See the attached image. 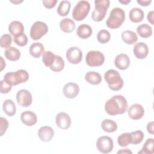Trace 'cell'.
I'll use <instances>...</instances> for the list:
<instances>
[{"mask_svg": "<svg viewBox=\"0 0 154 154\" xmlns=\"http://www.w3.org/2000/svg\"><path fill=\"white\" fill-rule=\"evenodd\" d=\"M128 102L122 95H116L108 99L105 104V110L110 116L124 114L128 109Z\"/></svg>", "mask_w": 154, "mask_h": 154, "instance_id": "cell-1", "label": "cell"}, {"mask_svg": "<svg viewBox=\"0 0 154 154\" xmlns=\"http://www.w3.org/2000/svg\"><path fill=\"white\" fill-rule=\"evenodd\" d=\"M125 17L124 10L119 7H115L111 11L106 24L111 29H117L123 24Z\"/></svg>", "mask_w": 154, "mask_h": 154, "instance_id": "cell-2", "label": "cell"}, {"mask_svg": "<svg viewBox=\"0 0 154 154\" xmlns=\"http://www.w3.org/2000/svg\"><path fill=\"white\" fill-rule=\"evenodd\" d=\"M104 79L107 82L109 89L112 91H118L123 86V80L119 73L114 69L107 70L104 74Z\"/></svg>", "mask_w": 154, "mask_h": 154, "instance_id": "cell-3", "label": "cell"}, {"mask_svg": "<svg viewBox=\"0 0 154 154\" xmlns=\"http://www.w3.org/2000/svg\"><path fill=\"white\" fill-rule=\"evenodd\" d=\"M29 79L28 72L23 69H20L16 72L7 73L4 76V80L11 85H17L25 82Z\"/></svg>", "mask_w": 154, "mask_h": 154, "instance_id": "cell-4", "label": "cell"}, {"mask_svg": "<svg viewBox=\"0 0 154 154\" xmlns=\"http://www.w3.org/2000/svg\"><path fill=\"white\" fill-rule=\"evenodd\" d=\"M109 0H96L94 9L91 14V18L95 22H100L103 19L109 6Z\"/></svg>", "mask_w": 154, "mask_h": 154, "instance_id": "cell-5", "label": "cell"}, {"mask_svg": "<svg viewBox=\"0 0 154 154\" xmlns=\"http://www.w3.org/2000/svg\"><path fill=\"white\" fill-rule=\"evenodd\" d=\"M90 10V4L87 1H80L74 7L72 17L76 21L84 20L88 15Z\"/></svg>", "mask_w": 154, "mask_h": 154, "instance_id": "cell-6", "label": "cell"}, {"mask_svg": "<svg viewBox=\"0 0 154 154\" xmlns=\"http://www.w3.org/2000/svg\"><path fill=\"white\" fill-rule=\"evenodd\" d=\"M48 31V27L45 22L37 21L34 22L31 27L29 35L34 40L40 39Z\"/></svg>", "mask_w": 154, "mask_h": 154, "instance_id": "cell-7", "label": "cell"}, {"mask_svg": "<svg viewBox=\"0 0 154 154\" xmlns=\"http://www.w3.org/2000/svg\"><path fill=\"white\" fill-rule=\"evenodd\" d=\"M85 61L90 67L100 66L105 61V56L99 51H90L86 55Z\"/></svg>", "mask_w": 154, "mask_h": 154, "instance_id": "cell-8", "label": "cell"}, {"mask_svg": "<svg viewBox=\"0 0 154 154\" xmlns=\"http://www.w3.org/2000/svg\"><path fill=\"white\" fill-rule=\"evenodd\" d=\"M113 141L109 137L102 136L97 140L96 147L97 150L101 153H110L113 149Z\"/></svg>", "mask_w": 154, "mask_h": 154, "instance_id": "cell-9", "label": "cell"}, {"mask_svg": "<svg viewBox=\"0 0 154 154\" xmlns=\"http://www.w3.org/2000/svg\"><path fill=\"white\" fill-rule=\"evenodd\" d=\"M66 57L70 63L76 64L81 61L82 58V52L78 47L73 46L67 49Z\"/></svg>", "mask_w": 154, "mask_h": 154, "instance_id": "cell-10", "label": "cell"}, {"mask_svg": "<svg viewBox=\"0 0 154 154\" xmlns=\"http://www.w3.org/2000/svg\"><path fill=\"white\" fill-rule=\"evenodd\" d=\"M16 100L20 106L28 107L32 103V95L28 90L22 89L17 91L16 94Z\"/></svg>", "mask_w": 154, "mask_h": 154, "instance_id": "cell-11", "label": "cell"}, {"mask_svg": "<svg viewBox=\"0 0 154 154\" xmlns=\"http://www.w3.org/2000/svg\"><path fill=\"white\" fill-rule=\"evenodd\" d=\"M57 126L62 129H67L71 125V119L69 115L64 112H61L57 114L55 117Z\"/></svg>", "mask_w": 154, "mask_h": 154, "instance_id": "cell-12", "label": "cell"}, {"mask_svg": "<svg viewBox=\"0 0 154 154\" xmlns=\"http://www.w3.org/2000/svg\"><path fill=\"white\" fill-rule=\"evenodd\" d=\"M129 117L132 120H139L141 119L144 114L143 106L139 103L132 104L128 110Z\"/></svg>", "mask_w": 154, "mask_h": 154, "instance_id": "cell-13", "label": "cell"}, {"mask_svg": "<svg viewBox=\"0 0 154 154\" xmlns=\"http://www.w3.org/2000/svg\"><path fill=\"white\" fill-rule=\"evenodd\" d=\"M63 94L67 98H75L79 94V88L75 82H68L64 85L63 89Z\"/></svg>", "mask_w": 154, "mask_h": 154, "instance_id": "cell-14", "label": "cell"}, {"mask_svg": "<svg viewBox=\"0 0 154 154\" xmlns=\"http://www.w3.org/2000/svg\"><path fill=\"white\" fill-rule=\"evenodd\" d=\"M133 52L138 59H144L147 56L149 53L148 46L143 42H138L134 45Z\"/></svg>", "mask_w": 154, "mask_h": 154, "instance_id": "cell-15", "label": "cell"}, {"mask_svg": "<svg viewBox=\"0 0 154 154\" xmlns=\"http://www.w3.org/2000/svg\"><path fill=\"white\" fill-rule=\"evenodd\" d=\"M129 57L125 54L117 55L114 60V64L117 68L120 70H126L130 66Z\"/></svg>", "mask_w": 154, "mask_h": 154, "instance_id": "cell-16", "label": "cell"}, {"mask_svg": "<svg viewBox=\"0 0 154 154\" xmlns=\"http://www.w3.org/2000/svg\"><path fill=\"white\" fill-rule=\"evenodd\" d=\"M54 135V131L50 126H42L38 131V136L40 140L44 142L50 141L53 138Z\"/></svg>", "mask_w": 154, "mask_h": 154, "instance_id": "cell-17", "label": "cell"}, {"mask_svg": "<svg viewBox=\"0 0 154 154\" xmlns=\"http://www.w3.org/2000/svg\"><path fill=\"white\" fill-rule=\"evenodd\" d=\"M20 120L26 126H32L37 123V117L34 112L29 111H25L22 112L20 115Z\"/></svg>", "mask_w": 154, "mask_h": 154, "instance_id": "cell-18", "label": "cell"}, {"mask_svg": "<svg viewBox=\"0 0 154 154\" xmlns=\"http://www.w3.org/2000/svg\"><path fill=\"white\" fill-rule=\"evenodd\" d=\"M8 31L13 36H17L23 33L24 26L22 22L18 20H14L8 25Z\"/></svg>", "mask_w": 154, "mask_h": 154, "instance_id": "cell-19", "label": "cell"}, {"mask_svg": "<svg viewBox=\"0 0 154 154\" xmlns=\"http://www.w3.org/2000/svg\"><path fill=\"white\" fill-rule=\"evenodd\" d=\"M144 17L143 11L138 7L132 8L129 13V19L134 23H138L141 22Z\"/></svg>", "mask_w": 154, "mask_h": 154, "instance_id": "cell-20", "label": "cell"}, {"mask_svg": "<svg viewBox=\"0 0 154 154\" xmlns=\"http://www.w3.org/2000/svg\"><path fill=\"white\" fill-rule=\"evenodd\" d=\"M92 32V28L90 25L87 24H81L77 28L76 34L82 39H87L91 36Z\"/></svg>", "mask_w": 154, "mask_h": 154, "instance_id": "cell-21", "label": "cell"}, {"mask_svg": "<svg viewBox=\"0 0 154 154\" xmlns=\"http://www.w3.org/2000/svg\"><path fill=\"white\" fill-rule=\"evenodd\" d=\"M60 28L61 30L66 33H70L75 29L74 21L70 18H64L60 21Z\"/></svg>", "mask_w": 154, "mask_h": 154, "instance_id": "cell-22", "label": "cell"}, {"mask_svg": "<svg viewBox=\"0 0 154 154\" xmlns=\"http://www.w3.org/2000/svg\"><path fill=\"white\" fill-rule=\"evenodd\" d=\"M121 37L123 41L128 45H133L138 40L137 34L130 30H126L123 31Z\"/></svg>", "mask_w": 154, "mask_h": 154, "instance_id": "cell-23", "label": "cell"}, {"mask_svg": "<svg viewBox=\"0 0 154 154\" xmlns=\"http://www.w3.org/2000/svg\"><path fill=\"white\" fill-rule=\"evenodd\" d=\"M85 81L92 85H98L102 81V76L100 73L94 72L89 71L87 72L85 75Z\"/></svg>", "mask_w": 154, "mask_h": 154, "instance_id": "cell-24", "label": "cell"}, {"mask_svg": "<svg viewBox=\"0 0 154 154\" xmlns=\"http://www.w3.org/2000/svg\"><path fill=\"white\" fill-rule=\"evenodd\" d=\"M5 58L12 61L18 60L20 57V52L19 50L13 46H10L6 49L4 53Z\"/></svg>", "mask_w": 154, "mask_h": 154, "instance_id": "cell-25", "label": "cell"}, {"mask_svg": "<svg viewBox=\"0 0 154 154\" xmlns=\"http://www.w3.org/2000/svg\"><path fill=\"white\" fill-rule=\"evenodd\" d=\"M45 50L44 46L39 42L33 43L29 47V54L34 58H39L43 53Z\"/></svg>", "mask_w": 154, "mask_h": 154, "instance_id": "cell-26", "label": "cell"}, {"mask_svg": "<svg viewBox=\"0 0 154 154\" xmlns=\"http://www.w3.org/2000/svg\"><path fill=\"white\" fill-rule=\"evenodd\" d=\"M2 109L4 112L10 117L13 116L16 112L15 103L11 99H7L3 102Z\"/></svg>", "mask_w": 154, "mask_h": 154, "instance_id": "cell-27", "label": "cell"}, {"mask_svg": "<svg viewBox=\"0 0 154 154\" xmlns=\"http://www.w3.org/2000/svg\"><path fill=\"white\" fill-rule=\"evenodd\" d=\"M101 127L103 131L108 133L114 132L117 129L116 122L110 119L103 120L101 123Z\"/></svg>", "mask_w": 154, "mask_h": 154, "instance_id": "cell-28", "label": "cell"}, {"mask_svg": "<svg viewBox=\"0 0 154 154\" xmlns=\"http://www.w3.org/2000/svg\"><path fill=\"white\" fill-rule=\"evenodd\" d=\"M137 32L143 38H148L152 35V28L146 23L140 25L137 28Z\"/></svg>", "mask_w": 154, "mask_h": 154, "instance_id": "cell-29", "label": "cell"}, {"mask_svg": "<svg viewBox=\"0 0 154 154\" xmlns=\"http://www.w3.org/2000/svg\"><path fill=\"white\" fill-rule=\"evenodd\" d=\"M71 4L70 2L68 1H62L60 2L57 11L58 14L61 16H66L68 15L70 11Z\"/></svg>", "mask_w": 154, "mask_h": 154, "instance_id": "cell-30", "label": "cell"}, {"mask_svg": "<svg viewBox=\"0 0 154 154\" xmlns=\"http://www.w3.org/2000/svg\"><path fill=\"white\" fill-rule=\"evenodd\" d=\"M55 55L51 51H44L42 54V61L45 66L50 67L55 60Z\"/></svg>", "mask_w": 154, "mask_h": 154, "instance_id": "cell-31", "label": "cell"}, {"mask_svg": "<svg viewBox=\"0 0 154 154\" xmlns=\"http://www.w3.org/2000/svg\"><path fill=\"white\" fill-rule=\"evenodd\" d=\"M154 144H153V138H148L144 143L142 149L138 152V153L144 154H152L154 152Z\"/></svg>", "mask_w": 154, "mask_h": 154, "instance_id": "cell-32", "label": "cell"}, {"mask_svg": "<svg viewBox=\"0 0 154 154\" xmlns=\"http://www.w3.org/2000/svg\"><path fill=\"white\" fill-rule=\"evenodd\" d=\"M132 142L131 133H123L118 137L117 143L121 147H126Z\"/></svg>", "mask_w": 154, "mask_h": 154, "instance_id": "cell-33", "label": "cell"}, {"mask_svg": "<svg viewBox=\"0 0 154 154\" xmlns=\"http://www.w3.org/2000/svg\"><path fill=\"white\" fill-rule=\"evenodd\" d=\"M64 67V61L60 55H55V60L53 64L49 67L51 70L55 72L61 71Z\"/></svg>", "mask_w": 154, "mask_h": 154, "instance_id": "cell-34", "label": "cell"}, {"mask_svg": "<svg viewBox=\"0 0 154 154\" xmlns=\"http://www.w3.org/2000/svg\"><path fill=\"white\" fill-rule=\"evenodd\" d=\"M111 38V34L108 30L101 29L97 34V39L98 42L102 44L106 43Z\"/></svg>", "mask_w": 154, "mask_h": 154, "instance_id": "cell-35", "label": "cell"}, {"mask_svg": "<svg viewBox=\"0 0 154 154\" xmlns=\"http://www.w3.org/2000/svg\"><path fill=\"white\" fill-rule=\"evenodd\" d=\"M132 136L131 143L134 145H137L142 142L144 138V134L141 131H136L131 132Z\"/></svg>", "mask_w": 154, "mask_h": 154, "instance_id": "cell-36", "label": "cell"}, {"mask_svg": "<svg viewBox=\"0 0 154 154\" xmlns=\"http://www.w3.org/2000/svg\"><path fill=\"white\" fill-rule=\"evenodd\" d=\"M12 42V37L8 34H3L0 40V45L2 48H8L10 47Z\"/></svg>", "mask_w": 154, "mask_h": 154, "instance_id": "cell-37", "label": "cell"}, {"mask_svg": "<svg viewBox=\"0 0 154 154\" xmlns=\"http://www.w3.org/2000/svg\"><path fill=\"white\" fill-rule=\"evenodd\" d=\"M13 40L14 42L19 46H24L28 43V37L24 33L17 36H14Z\"/></svg>", "mask_w": 154, "mask_h": 154, "instance_id": "cell-38", "label": "cell"}, {"mask_svg": "<svg viewBox=\"0 0 154 154\" xmlns=\"http://www.w3.org/2000/svg\"><path fill=\"white\" fill-rule=\"evenodd\" d=\"M12 88V85L7 83L4 79L0 81V92L2 94L8 93L11 91Z\"/></svg>", "mask_w": 154, "mask_h": 154, "instance_id": "cell-39", "label": "cell"}, {"mask_svg": "<svg viewBox=\"0 0 154 154\" xmlns=\"http://www.w3.org/2000/svg\"><path fill=\"white\" fill-rule=\"evenodd\" d=\"M0 123H1V136H2L5 134V132H6L8 127V122L6 119L1 117L0 118Z\"/></svg>", "mask_w": 154, "mask_h": 154, "instance_id": "cell-40", "label": "cell"}, {"mask_svg": "<svg viewBox=\"0 0 154 154\" xmlns=\"http://www.w3.org/2000/svg\"><path fill=\"white\" fill-rule=\"evenodd\" d=\"M43 5L47 8H52L54 7L57 2V0H44L42 1Z\"/></svg>", "mask_w": 154, "mask_h": 154, "instance_id": "cell-41", "label": "cell"}, {"mask_svg": "<svg viewBox=\"0 0 154 154\" xmlns=\"http://www.w3.org/2000/svg\"><path fill=\"white\" fill-rule=\"evenodd\" d=\"M137 3L143 7H147L149 5L152 1L151 0H137Z\"/></svg>", "mask_w": 154, "mask_h": 154, "instance_id": "cell-42", "label": "cell"}, {"mask_svg": "<svg viewBox=\"0 0 154 154\" xmlns=\"http://www.w3.org/2000/svg\"><path fill=\"white\" fill-rule=\"evenodd\" d=\"M146 128H147V132L149 134L153 135L154 134V132H153V131H154V129H153V122H150L148 123L147 125Z\"/></svg>", "mask_w": 154, "mask_h": 154, "instance_id": "cell-43", "label": "cell"}, {"mask_svg": "<svg viewBox=\"0 0 154 154\" xmlns=\"http://www.w3.org/2000/svg\"><path fill=\"white\" fill-rule=\"evenodd\" d=\"M153 14H154L153 11H149V12L148 13L147 16V20H148L152 25H154V22H153V20H154Z\"/></svg>", "mask_w": 154, "mask_h": 154, "instance_id": "cell-44", "label": "cell"}, {"mask_svg": "<svg viewBox=\"0 0 154 154\" xmlns=\"http://www.w3.org/2000/svg\"><path fill=\"white\" fill-rule=\"evenodd\" d=\"M117 153L118 154H119V153H131V154H132V152L128 149H123L119 150L117 152Z\"/></svg>", "mask_w": 154, "mask_h": 154, "instance_id": "cell-45", "label": "cell"}, {"mask_svg": "<svg viewBox=\"0 0 154 154\" xmlns=\"http://www.w3.org/2000/svg\"><path fill=\"white\" fill-rule=\"evenodd\" d=\"M0 58H1V71H2L4 69V68L5 67V62L2 57H1Z\"/></svg>", "mask_w": 154, "mask_h": 154, "instance_id": "cell-46", "label": "cell"}, {"mask_svg": "<svg viewBox=\"0 0 154 154\" xmlns=\"http://www.w3.org/2000/svg\"><path fill=\"white\" fill-rule=\"evenodd\" d=\"M119 2L123 5H127L128 4L129 2H131V0H119Z\"/></svg>", "mask_w": 154, "mask_h": 154, "instance_id": "cell-47", "label": "cell"}, {"mask_svg": "<svg viewBox=\"0 0 154 154\" xmlns=\"http://www.w3.org/2000/svg\"><path fill=\"white\" fill-rule=\"evenodd\" d=\"M11 2L14 3V4H20V2H22V1H11Z\"/></svg>", "mask_w": 154, "mask_h": 154, "instance_id": "cell-48", "label": "cell"}]
</instances>
